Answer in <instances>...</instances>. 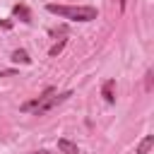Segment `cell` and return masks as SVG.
Listing matches in <instances>:
<instances>
[{
    "mask_svg": "<svg viewBox=\"0 0 154 154\" xmlns=\"http://www.w3.org/2000/svg\"><path fill=\"white\" fill-rule=\"evenodd\" d=\"M12 14H14V17H19L22 22H26V24L31 22V14H29V10H26L24 5H14V7H12Z\"/></svg>",
    "mask_w": 154,
    "mask_h": 154,
    "instance_id": "obj_6",
    "label": "cell"
},
{
    "mask_svg": "<svg viewBox=\"0 0 154 154\" xmlns=\"http://www.w3.org/2000/svg\"><path fill=\"white\" fill-rule=\"evenodd\" d=\"M12 63H22V65H29V63H31V58H29V53H26L24 48H17V51L12 53Z\"/></svg>",
    "mask_w": 154,
    "mask_h": 154,
    "instance_id": "obj_7",
    "label": "cell"
},
{
    "mask_svg": "<svg viewBox=\"0 0 154 154\" xmlns=\"http://www.w3.org/2000/svg\"><path fill=\"white\" fill-rule=\"evenodd\" d=\"M101 96H103L106 103H113V101H116V79H106V82H103Z\"/></svg>",
    "mask_w": 154,
    "mask_h": 154,
    "instance_id": "obj_3",
    "label": "cell"
},
{
    "mask_svg": "<svg viewBox=\"0 0 154 154\" xmlns=\"http://www.w3.org/2000/svg\"><path fill=\"white\" fill-rule=\"evenodd\" d=\"M46 10L51 12V14H58V17H65V19H77V22H91V19H96V7H91V5H55V2H51V5H46Z\"/></svg>",
    "mask_w": 154,
    "mask_h": 154,
    "instance_id": "obj_2",
    "label": "cell"
},
{
    "mask_svg": "<svg viewBox=\"0 0 154 154\" xmlns=\"http://www.w3.org/2000/svg\"><path fill=\"white\" fill-rule=\"evenodd\" d=\"M72 96V91H63V94H55V89H46L41 96H36L34 101H26V103H22V111H31L34 116H43V113H48L51 108H55L58 103H63V101H67Z\"/></svg>",
    "mask_w": 154,
    "mask_h": 154,
    "instance_id": "obj_1",
    "label": "cell"
},
{
    "mask_svg": "<svg viewBox=\"0 0 154 154\" xmlns=\"http://www.w3.org/2000/svg\"><path fill=\"white\" fill-rule=\"evenodd\" d=\"M65 43H67V41H65V38H63V41H58V43H55V46H53V48H51V55H58V53H60V51H63V48H65Z\"/></svg>",
    "mask_w": 154,
    "mask_h": 154,
    "instance_id": "obj_8",
    "label": "cell"
},
{
    "mask_svg": "<svg viewBox=\"0 0 154 154\" xmlns=\"http://www.w3.org/2000/svg\"><path fill=\"white\" fill-rule=\"evenodd\" d=\"M154 147V135H147L140 144H137V149H135V154H149V149Z\"/></svg>",
    "mask_w": 154,
    "mask_h": 154,
    "instance_id": "obj_5",
    "label": "cell"
},
{
    "mask_svg": "<svg viewBox=\"0 0 154 154\" xmlns=\"http://www.w3.org/2000/svg\"><path fill=\"white\" fill-rule=\"evenodd\" d=\"M58 149H60L63 154H79L77 144H75V142H70V140H65V137H60V140H58Z\"/></svg>",
    "mask_w": 154,
    "mask_h": 154,
    "instance_id": "obj_4",
    "label": "cell"
},
{
    "mask_svg": "<svg viewBox=\"0 0 154 154\" xmlns=\"http://www.w3.org/2000/svg\"><path fill=\"white\" fill-rule=\"evenodd\" d=\"M29 154H53V152H48V149H38V152H29Z\"/></svg>",
    "mask_w": 154,
    "mask_h": 154,
    "instance_id": "obj_9",
    "label": "cell"
},
{
    "mask_svg": "<svg viewBox=\"0 0 154 154\" xmlns=\"http://www.w3.org/2000/svg\"><path fill=\"white\" fill-rule=\"evenodd\" d=\"M118 2H120V7H125V0H118Z\"/></svg>",
    "mask_w": 154,
    "mask_h": 154,
    "instance_id": "obj_10",
    "label": "cell"
}]
</instances>
